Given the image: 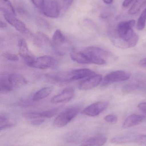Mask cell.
<instances>
[{
    "mask_svg": "<svg viewBox=\"0 0 146 146\" xmlns=\"http://www.w3.org/2000/svg\"><path fill=\"white\" fill-rule=\"evenodd\" d=\"M34 44L39 48H43L49 44H51L49 38L46 34L42 32H37L33 36Z\"/></svg>",
    "mask_w": 146,
    "mask_h": 146,
    "instance_id": "16",
    "label": "cell"
},
{
    "mask_svg": "<svg viewBox=\"0 0 146 146\" xmlns=\"http://www.w3.org/2000/svg\"><path fill=\"white\" fill-rule=\"evenodd\" d=\"M53 88L51 87L43 88L36 92L33 97V100L34 101H38L47 98L52 92Z\"/></svg>",
    "mask_w": 146,
    "mask_h": 146,
    "instance_id": "20",
    "label": "cell"
},
{
    "mask_svg": "<svg viewBox=\"0 0 146 146\" xmlns=\"http://www.w3.org/2000/svg\"><path fill=\"white\" fill-rule=\"evenodd\" d=\"M70 56L72 60L79 64H90L88 56L82 50H73L70 53Z\"/></svg>",
    "mask_w": 146,
    "mask_h": 146,
    "instance_id": "18",
    "label": "cell"
},
{
    "mask_svg": "<svg viewBox=\"0 0 146 146\" xmlns=\"http://www.w3.org/2000/svg\"><path fill=\"white\" fill-rule=\"evenodd\" d=\"M66 38L61 30H57L53 34L51 40V44L54 48H60L65 43Z\"/></svg>",
    "mask_w": 146,
    "mask_h": 146,
    "instance_id": "19",
    "label": "cell"
},
{
    "mask_svg": "<svg viewBox=\"0 0 146 146\" xmlns=\"http://www.w3.org/2000/svg\"><path fill=\"white\" fill-rule=\"evenodd\" d=\"M33 4L37 7L41 9L44 3L45 0H31Z\"/></svg>",
    "mask_w": 146,
    "mask_h": 146,
    "instance_id": "33",
    "label": "cell"
},
{
    "mask_svg": "<svg viewBox=\"0 0 146 146\" xmlns=\"http://www.w3.org/2000/svg\"><path fill=\"white\" fill-rule=\"evenodd\" d=\"M96 74L93 71L87 68L75 69L67 71V76L68 82L88 78Z\"/></svg>",
    "mask_w": 146,
    "mask_h": 146,
    "instance_id": "10",
    "label": "cell"
},
{
    "mask_svg": "<svg viewBox=\"0 0 146 146\" xmlns=\"http://www.w3.org/2000/svg\"><path fill=\"white\" fill-rule=\"evenodd\" d=\"M22 116L27 120H33L37 118H44L42 112H30L23 113Z\"/></svg>",
    "mask_w": 146,
    "mask_h": 146,
    "instance_id": "27",
    "label": "cell"
},
{
    "mask_svg": "<svg viewBox=\"0 0 146 146\" xmlns=\"http://www.w3.org/2000/svg\"><path fill=\"white\" fill-rule=\"evenodd\" d=\"M145 116L137 114H132L127 117L123 122V127L124 128L132 127L139 125L145 119Z\"/></svg>",
    "mask_w": 146,
    "mask_h": 146,
    "instance_id": "15",
    "label": "cell"
},
{
    "mask_svg": "<svg viewBox=\"0 0 146 146\" xmlns=\"http://www.w3.org/2000/svg\"><path fill=\"white\" fill-rule=\"evenodd\" d=\"M103 80V77L100 74H96L87 78L81 82L79 88L81 90H88L93 89L98 86Z\"/></svg>",
    "mask_w": 146,
    "mask_h": 146,
    "instance_id": "12",
    "label": "cell"
},
{
    "mask_svg": "<svg viewBox=\"0 0 146 146\" xmlns=\"http://www.w3.org/2000/svg\"><path fill=\"white\" fill-rule=\"evenodd\" d=\"M107 140V138L104 135H96L83 141L81 146H102L105 144Z\"/></svg>",
    "mask_w": 146,
    "mask_h": 146,
    "instance_id": "17",
    "label": "cell"
},
{
    "mask_svg": "<svg viewBox=\"0 0 146 146\" xmlns=\"http://www.w3.org/2000/svg\"><path fill=\"white\" fill-rule=\"evenodd\" d=\"M131 76L130 73L123 70L112 72L105 76L102 81V86H105L115 82L127 80L130 78Z\"/></svg>",
    "mask_w": 146,
    "mask_h": 146,
    "instance_id": "4",
    "label": "cell"
},
{
    "mask_svg": "<svg viewBox=\"0 0 146 146\" xmlns=\"http://www.w3.org/2000/svg\"><path fill=\"white\" fill-rule=\"evenodd\" d=\"M104 120L107 122L111 124H115L117 122V117L114 115H108L104 117Z\"/></svg>",
    "mask_w": 146,
    "mask_h": 146,
    "instance_id": "30",
    "label": "cell"
},
{
    "mask_svg": "<svg viewBox=\"0 0 146 146\" xmlns=\"http://www.w3.org/2000/svg\"><path fill=\"white\" fill-rule=\"evenodd\" d=\"M41 9L43 14L49 18H56L60 15L58 3L55 0L45 1Z\"/></svg>",
    "mask_w": 146,
    "mask_h": 146,
    "instance_id": "5",
    "label": "cell"
},
{
    "mask_svg": "<svg viewBox=\"0 0 146 146\" xmlns=\"http://www.w3.org/2000/svg\"><path fill=\"white\" fill-rule=\"evenodd\" d=\"M18 45L19 54L22 60L27 65L33 62L36 58L29 50L25 40L23 38L19 39Z\"/></svg>",
    "mask_w": 146,
    "mask_h": 146,
    "instance_id": "9",
    "label": "cell"
},
{
    "mask_svg": "<svg viewBox=\"0 0 146 146\" xmlns=\"http://www.w3.org/2000/svg\"><path fill=\"white\" fill-rule=\"evenodd\" d=\"M146 0H136L132 7L129 10V14L134 15L137 13L142 7L146 5Z\"/></svg>",
    "mask_w": 146,
    "mask_h": 146,
    "instance_id": "24",
    "label": "cell"
},
{
    "mask_svg": "<svg viewBox=\"0 0 146 146\" xmlns=\"http://www.w3.org/2000/svg\"><path fill=\"white\" fill-rule=\"evenodd\" d=\"M8 76H1L0 81V92L1 94H7L13 90V87L9 82Z\"/></svg>",
    "mask_w": 146,
    "mask_h": 146,
    "instance_id": "22",
    "label": "cell"
},
{
    "mask_svg": "<svg viewBox=\"0 0 146 146\" xmlns=\"http://www.w3.org/2000/svg\"><path fill=\"white\" fill-rule=\"evenodd\" d=\"M74 0H62L63 7L64 10H67L71 6Z\"/></svg>",
    "mask_w": 146,
    "mask_h": 146,
    "instance_id": "31",
    "label": "cell"
},
{
    "mask_svg": "<svg viewBox=\"0 0 146 146\" xmlns=\"http://www.w3.org/2000/svg\"><path fill=\"white\" fill-rule=\"evenodd\" d=\"M3 15L7 22L19 32L27 36H32V34L27 28L25 25L21 21L17 19L15 16L8 14H3Z\"/></svg>",
    "mask_w": 146,
    "mask_h": 146,
    "instance_id": "7",
    "label": "cell"
},
{
    "mask_svg": "<svg viewBox=\"0 0 146 146\" xmlns=\"http://www.w3.org/2000/svg\"><path fill=\"white\" fill-rule=\"evenodd\" d=\"M39 24L43 27H47V28L49 27V25L45 21H44V20H39Z\"/></svg>",
    "mask_w": 146,
    "mask_h": 146,
    "instance_id": "36",
    "label": "cell"
},
{
    "mask_svg": "<svg viewBox=\"0 0 146 146\" xmlns=\"http://www.w3.org/2000/svg\"><path fill=\"white\" fill-rule=\"evenodd\" d=\"M9 82L13 87H20L25 86L27 81L25 77L19 74L13 73L8 75Z\"/></svg>",
    "mask_w": 146,
    "mask_h": 146,
    "instance_id": "14",
    "label": "cell"
},
{
    "mask_svg": "<svg viewBox=\"0 0 146 146\" xmlns=\"http://www.w3.org/2000/svg\"><path fill=\"white\" fill-rule=\"evenodd\" d=\"M2 56L8 60L12 62H18L19 60V57L17 55L9 52H4Z\"/></svg>",
    "mask_w": 146,
    "mask_h": 146,
    "instance_id": "28",
    "label": "cell"
},
{
    "mask_svg": "<svg viewBox=\"0 0 146 146\" xmlns=\"http://www.w3.org/2000/svg\"><path fill=\"white\" fill-rule=\"evenodd\" d=\"M79 110L78 107H72L67 109L57 117L53 122V125L58 128L66 126L76 117Z\"/></svg>",
    "mask_w": 146,
    "mask_h": 146,
    "instance_id": "2",
    "label": "cell"
},
{
    "mask_svg": "<svg viewBox=\"0 0 146 146\" xmlns=\"http://www.w3.org/2000/svg\"><path fill=\"white\" fill-rule=\"evenodd\" d=\"M135 23L134 20H131L122 21L118 24L117 28L118 38L112 40L114 46L121 49L136 46L139 37L133 29Z\"/></svg>",
    "mask_w": 146,
    "mask_h": 146,
    "instance_id": "1",
    "label": "cell"
},
{
    "mask_svg": "<svg viewBox=\"0 0 146 146\" xmlns=\"http://www.w3.org/2000/svg\"><path fill=\"white\" fill-rule=\"evenodd\" d=\"M55 63V59L49 56H43L35 59L28 65L30 67L45 70L53 66Z\"/></svg>",
    "mask_w": 146,
    "mask_h": 146,
    "instance_id": "8",
    "label": "cell"
},
{
    "mask_svg": "<svg viewBox=\"0 0 146 146\" xmlns=\"http://www.w3.org/2000/svg\"><path fill=\"white\" fill-rule=\"evenodd\" d=\"M111 142L115 144L135 143L143 145L146 143V135L135 134L122 135L114 137L111 139Z\"/></svg>",
    "mask_w": 146,
    "mask_h": 146,
    "instance_id": "3",
    "label": "cell"
},
{
    "mask_svg": "<svg viewBox=\"0 0 146 146\" xmlns=\"http://www.w3.org/2000/svg\"><path fill=\"white\" fill-rule=\"evenodd\" d=\"M138 107L141 111L146 113V102H143L139 104Z\"/></svg>",
    "mask_w": 146,
    "mask_h": 146,
    "instance_id": "34",
    "label": "cell"
},
{
    "mask_svg": "<svg viewBox=\"0 0 146 146\" xmlns=\"http://www.w3.org/2000/svg\"><path fill=\"white\" fill-rule=\"evenodd\" d=\"M75 93L73 88H67L63 89L61 93L53 97L51 100V102L53 104L67 103L73 98L75 94Z\"/></svg>",
    "mask_w": 146,
    "mask_h": 146,
    "instance_id": "11",
    "label": "cell"
},
{
    "mask_svg": "<svg viewBox=\"0 0 146 146\" xmlns=\"http://www.w3.org/2000/svg\"><path fill=\"white\" fill-rule=\"evenodd\" d=\"M0 8L3 14L16 15L15 10L9 0H0Z\"/></svg>",
    "mask_w": 146,
    "mask_h": 146,
    "instance_id": "21",
    "label": "cell"
},
{
    "mask_svg": "<svg viewBox=\"0 0 146 146\" xmlns=\"http://www.w3.org/2000/svg\"><path fill=\"white\" fill-rule=\"evenodd\" d=\"M105 3L107 4H111L113 2V0H103Z\"/></svg>",
    "mask_w": 146,
    "mask_h": 146,
    "instance_id": "39",
    "label": "cell"
},
{
    "mask_svg": "<svg viewBox=\"0 0 146 146\" xmlns=\"http://www.w3.org/2000/svg\"></svg>",
    "mask_w": 146,
    "mask_h": 146,
    "instance_id": "40",
    "label": "cell"
},
{
    "mask_svg": "<svg viewBox=\"0 0 146 146\" xmlns=\"http://www.w3.org/2000/svg\"><path fill=\"white\" fill-rule=\"evenodd\" d=\"M134 0H124L123 3V6L124 7H128Z\"/></svg>",
    "mask_w": 146,
    "mask_h": 146,
    "instance_id": "35",
    "label": "cell"
},
{
    "mask_svg": "<svg viewBox=\"0 0 146 146\" xmlns=\"http://www.w3.org/2000/svg\"><path fill=\"white\" fill-rule=\"evenodd\" d=\"M15 125L13 123L10 122L7 117L1 115L0 116V130L7 129L12 127Z\"/></svg>",
    "mask_w": 146,
    "mask_h": 146,
    "instance_id": "25",
    "label": "cell"
},
{
    "mask_svg": "<svg viewBox=\"0 0 146 146\" xmlns=\"http://www.w3.org/2000/svg\"><path fill=\"white\" fill-rule=\"evenodd\" d=\"M7 25L6 23L4 22H3L2 21H1V23H0V27H1V29H4V28H6Z\"/></svg>",
    "mask_w": 146,
    "mask_h": 146,
    "instance_id": "38",
    "label": "cell"
},
{
    "mask_svg": "<svg viewBox=\"0 0 146 146\" xmlns=\"http://www.w3.org/2000/svg\"><path fill=\"white\" fill-rule=\"evenodd\" d=\"M139 64L142 66L146 67V58L141 60L139 62Z\"/></svg>",
    "mask_w": 146,
    "mask_h": 146,
    "instance_id": "37",
    "label": "cell"
},
{
    "mask_svg": "<svg viewBox=\"0 0 146 146\" xmlns=\"http://www.w3.org/2000/svg\"><path fill=\"white\" fill-rule=\"evenodd\" d=\"M146 86L144 84L139 83H133L128 84L124 87L123 91L125 93L135 92V91H145Z\"/></svg>",
    "mask_w": 146,
    "mask_h": 146,
    "instance_id": "23",
    "label": "cell"
},
{
    "mask_svg": "<svg viewBox=\"0 0 146 146\" xmlns=\"http://www.w3.org/2000/svg\"><path fill=\"white\" fill-rule=\"evenodd\" d=\"M109 102L100 101L90 105L82 111L83 115L90 117H95L99 115L108 107Z\"/></svg>",
    "mask_w": 146,
    "mask_h": 146,
    "instance_id": "6",
    "label": "cell"
},
{
    "mask_svg": "<svg viewBox=\"0 0 146 146\" xmlns=\"http://www.w3.org/2000/svg\"><path fill=\"white\" fill-rule=\"evenodd\" d=\"M58 109H53L43 111V117L44 118H50L53 117L58 112Z\"/></svg>",
    "mask_w": 146,
    "mask_h": 146,
    "instance_id": "29",
    "label": "cell"
},
{
    "mask_svg": "<svg viewBox=\"0 0 146 146\" xmlns=\"http://www.w3.org/2000/svg\"><path fill=\"white\" fill-rule=\"evenodd\" d=\"M44 121V118H37V119L31 120L30 121V123L32 125L34 126H39L42 124Z\"/></svg>",
    "mask_w": 146,
    "mask_h": 146,
    "instance_id": "32",
    "label": "cell"
},
{
    "mask_svg": "<svg viewBox=\"0 0 146 146\" xmlns=\"http://www.w3.org/2000/svg\"><path fill=\"white\" fill-rule=\"evenodd\" d=\"M83 50L95 57L104 60H105V58L111 57L112 56L110 52L95 46H89L85 48Z\"/></svg>",
    "mask_w": 146,
    "mask_h": 146,
    "instance_id": "13",
    "label": "cell"
},
{
    "mask_svg": "<svg viewBox=\"0 0 146 146\" xmlns=\"http://www.w3.org/2000/svg\"><path fill=\"white\" fill-rule=\"evenodd\" d=\"M146 22V8L143 10L137 21V29L139 31H142L145 27Z\"/></svg>",
    "mask_w": 146,
    "mask_h": 146,
    "instance_id": "26",
    "label": "cell"
}]
</instances>
